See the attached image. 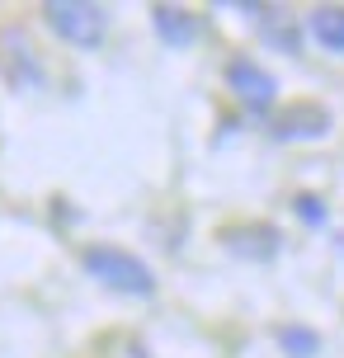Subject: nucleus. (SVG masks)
I'll list each match as a JSON object with an SVG mask.
<instances>
[{
	"label": "nucleus",
	"instance_id": "7ed1b4c3",
	"mask_svg": "<svg viewBox=\"0 0 344 358\" xmlns=\"http://www.w3.org/2000/svg\"><path fill=\"white\" fill-rule=\"evenodd\" d=\"M227 85L236 90L241 104H250V108H269L273 104V90H278V85H273V76L259 71L255 62H245V57L227 66Z\"/></svg>",
	"mask_w": 344,
	"mask_h": 358
},
{
	"label": "nucleus",
	"instance_id": "39448f33",
	"mask_svg": "<svg viewBox=\"0 0 344 358\" xmlns=\"http://www.w3.org/2000/svg\"><path fill=\"white\" fill-rule=\"evenodd\" d=\"M311 34L321 38V48L344 52V10H316L311 15Z\"/></svg>",
	"mask_w": 344,
	"mask_h": 358
},
{
	"label": "nucleus",
	"instance_id": "6e6552de",
	"mask_svg": "<svg viewBox=\"0 0 344 358\" xmlns=\"http://www.w3.org/2000/svg\"><path fill=\"white\" fill-rule=\"evenodd\" d=\"M297 213L307 217V222H326V208H321V198H311V194L297 198Z\"/></svg>",
	"mask_w": 344,
	"mask_h": 358
},
{
	"label": "nucleus",
	"instance_id": "0eeeda50",
	"mask_svg": "<svg viewBox=\"0 0 344 358\" xmlns=\"http://www.w3.org/2000/svg\"><path fill=\"white\" fill-rule=\"evenodd\" d=\"M278 344H283L292 358H311L316 349H321L316 330H307V325H283V330H278Z\"/></svg>",
	"mask_w": 344,
	"mask_h": 358
},
{
	"label": "nucleus",
	"instance_id": "f257e3e1",
	"mask_svg": "<svg viewBox=\"0 0 344 358\" xmlns=\"http://www.w3.org/2000/svg\"><path fill=\"white\" fill-rule=\"evenodd\" d=\"M85 273L94 283L113 287V292H127V297H151L156 292V273L127 250H113V245H94L85 250Z\"/></svg>",
	"mask_w": 344,
	"mask_h": 358
},
{
	"label": "nucleus",
	"instance_id": "f03ea898",
	"mask_svg": "<svg viewBox=\"0 0 344 358\" xmlns=\"http://www.w3.org/2000/svg\"><path fill=\"white\" fill-rule=\"evenodd\" d=\"M43 15L76 48H99V38H104V10L90 5V0H52Z\"/></svg>",
	"mask_w": 344,
	"mask_h": 358
},
{
	"label": "nucleus",
	"instance_id": "423d86ee",
	"mask_svg": "<svg viewBox=\"0 0 344 358\" xmlns=\"http://www.w3.org/2000/svg\"><path fill=\"white\" fill-rule=\"evenodd\" d=\"M326 123H330V118L321 113V108H302V113H288V118H283L278 137H321Z\"/></svg>",
	"mask_w": 344,
	"mask_h": 358
},
{
	"label": "nucleus",
	"instance_id": "20e7f679",
	"mask_svg": "<svg viewBox=\"0 0 344 358\" xmlns=\"http://www.w3.org/2000/svg\"><path fill=\"white\" fill-rule=\"evenodd\" d=\"M151 19H156V34H161L170 48H184V43H194V38H199V24H194V15H189V10L156 5V10H151Z\"/></svg>",
	"mask_w": 344,
	"mask_h": 358
}]
</instances>
